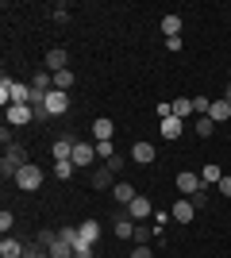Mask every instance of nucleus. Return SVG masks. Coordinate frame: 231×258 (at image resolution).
Instances as JSON below:
<instances>
[{
    "mask_svg": "<svg viewBox=\"0 0 231 258\" xmlns=\"http://www.w3.org/2000/svg\"><path fill=\"white\" fill-rule=\"evenodd\" d=\"M181 131H185V119H177V116L162 119V139H181Z\"/></svg>",
    "mask_w": 231,
    "mask_h": 258,
    "instance_id": "obj_15",
    "label": "nucleus"
},
{
    "mask_svg": "<svg viewBox=\"0 0 231 258\" xmlns=\"http://www.w3.org/2000/svg\"><path fill=\"white\" fill-rule=\"evenodd\" d=\"M77 235H81V243H89V247H97L100 224H97V220H85V224H77Z\"/></svg>",
    "mask_w": 231,
    "mask_h": 258,
    "instance_id": "obj_13",
    "label": "nucleus"
},
{
    "mask_svg": "<svg viewBox=\"0 0 231 258\" xmlns=\"http://www.w3.org/2000/svg\"><path fill=\"white\" fill-rule=\"evenodd\" d=\"M131 258H154V254H150V247H135Z\"/></svg>",
    "mask_w": 231,
    "mask_h": 258,
    "instance_id": "obj_38",
    "label": "nucleus"
},
{
    "mask_svg": "<svg viewBox=\"0 0 231 258\" xmlns=\"http://www.w3.org/2000/svg\"><path fill=\"white\" fill-rule=\"evenodd\" d=\"M58 239H62V243H69V247H77V243H81L77 227H58Z\"/></svg>",
    "mask_w": 231,
    "mask_h": 258,
    "instance_id": "obj_27",
    "label": "nucleus"
},
{
    "mask_svg": "<svg viewBox=\"0 0 231 258\" xmlns=\"http://www.w3.org/2000/svg\"><path fill=\"white\" fill-rule=\"evenodd\" d=\"M12 224H16V216H12L8 208H4V212H0V231H4V235H8V231H12Z\"/></svg>",
    "mask_w": 231,
    "mask_h": 258,
    "instance_id": "obj_33",
    "label": "nucleus"
},
{
    "mask_svg": "<svg viewBox=\"0 0 231 258\" xmlns=\"http://www.w3.org/2000/svg\"><path fill=\"white\" fill-rule=\"evenodd\" d=\"M174 116L177 119H189V116H193V100H189V97H177L174 100Z\"/></svg>",
    "mask_w": 231,
    "mask_h": 258,
    "instance_id": "obj_22",
    "label": "nucleus"
},
{
    "mask_svg": "<svg viewBox=\"0 0 231 258\" xmlns=\"http://www.w3.org/2000/svg\"><path fill=\"white\" fill-rule=\"evenodd\" d=\"M23 247L27 243H20V239L4 235V243H0V258H23Z\"/></svg>",
    "mask_w": 231,
    "mask_h": 258,
    "instance_id": "obj_14",
    "label": "nucleus"
},
{
    "mask_svg": "<svg viewBox=\"0 0 231 258\" xmlns=\"http://www.w3.org/2000/svg\"><path fill=\"white\" fill-rule=\"evenodd\" d=\"M220 177H223L220 166H200V181L204 185H220Z\"/></svg>",
    "mask_w": 231,
    "mask_h": 258,
    "instance_id": "obj_23",
    "label": "nucleus"
},
{
    "mask_svg": "<svg viewBox=\"0 0 231 258\" xmlns=\"http://www.w3.org/2000/svg\"><path fill=\"white\" fill-rule=\"evenodd\" d=\"M223 100H227V104H231V85H227V93H223Z\"/></svg>",
    "mask_w": 231,
    "mask_h": 258,
    "instance_id": "obj_39",
    "label": "nucleus"
},
{
    "mask_svg": "<svg viewBox=\"0 0 231 258\" xmlns=\"http://www.w3.org/2000/svg\"><path fill=\"white\" fill-rule=\"evenodd\" d=\"M73 170H77V166H73V158L54 162V177H58V181H69V177H73Z\"/></svg>",
    "mask_w": 231,
    "mask_h": 258,
    "instance_id": "obj_19",
    "label": "nucleus"
},
{
    "mask_svg": "<svg viewBox=\"0 0 231 258\" xmlns=\"http://www.w3.org/2000/svg\"><path fill=\"white\" fill-rule=\"evenodd\" d=\"M46 112L50 116H62V112H69V93H62V89H54V93H46Z\"/></svg>",
    "mask_w": 231,
    "mask_h": 258,
    "instance_id": "obj_7",
    "label": "nucleus"
},
{
    "mask_svg": "<svg viewBox=\"0 0 231 258\" xmlns=\"http://www.w3.org/2000/svg\"><path fill=\"white\" fill-rule=\"evenodd\" d=\"M131 162H135V166H150V162H154V143H146V139L131 143Z\"/></svg>",
    "mask_w": 231,
    "mask_h": 258,
    "instance_id": "obj_8",
    "label": "nucleus"
},
{
    "mask_svg": "<svg viewBox=\"0 0 231 258\" xmlns=\"http://www.w3.org/2000/svg\"><path fill=\"white\" fill-rule=\"evenodd\" d=\"M208 108H212L208 97H193V116H208Z\"/></svg>",
    "mask_w": 231,
    "mask_h": 258,
    "instance_id": "obj_31",
    "label": "nucleus"
},
{
    "mask_svg": "<svg viewBox=\"0 0 231 258\" xmlns=\"http://www.w3.org/2000/svg\"><path fill=\"white\" fill-rule=\"evenodd\" d=\"M89 181H93V189H100V193H108V189H116V170H112V166H97Z\"/></svg>",
    "mask_w": 231,
    "mask_h": 258,
    "instance_id": "obj_4",
    "label": "nucleus"
},
{
    "mask_svg": "<svg viewBox=\"0 0 231 258\" xmlns=\"http://www.w3.org/2000/svg\"><path fill=\"white\" fill-rule=\"evenodd\" d=\"M23 258H50V250H46L43 243H27V247H23Z\"/></svg>",
    "mask_w": 231,
    "mask_h": 258,
    "instance_id": "obj_26",
    "label": "nucleus"
},
{
    "mask_svg": "<svg viewBox=\"0 0 231 258\" xmlns=\"http://www.w3.org/2000/svg\"><path fill=\"white\" fill-rule=\"evenodd\" d=\"M150 239H158V227H143V224H135V243H139V247H146Z\"/></svg>",
    "mask_w": 231,
    "mask_h": 258,
    "instance_id": "obj_21",
    "label": "nucleus"
},
{
    "mask_svg": "<svg viewBox=\"0 0 231 258\" xmlns=\"http://www.w3.org/2000/svg\"><path fill=\"white\" fill-rule=\"evenodd\" d=\"M50 258H73V247H69V243H62V239H58L54 247H50Z\"/></svg>",
    "mask_w": 231,
    "mask_h": 258,
    "instance_id": "obj_29",
    "label": "nucleus"
},
{
    "mask_svg": "<svg viewBox=\"0 0 231 258\" xmlns=\"http://www.w3.org/2000/svg\"><path fill=\"white\" fill-rule=\"evenodd\" d=\"M23 166H27V147H20V143H12L8 151H4V158H0V177H4V181H16V173L23 170Z\"/></svg>",
    "mask_w": 231,
    "mask_h": 258,
    "instance_id": "obj_1",
    "label": "nucleus"
},
{
    "mask_svg": "<svg viewBox=\"0 0 231 258\" xmlns=\"http://www.w3.org/2000/svg\"><path fill=\"white\" fill-rule=\"evenodd\" d=\"M162 35L166 39H181V16H162Z\"/></svg>",
    "mask_w": 231,
    "mask_h": 258,
    "instance_id": "obj_17",
    "label": "nucleus"
},
{
    "mask_svg": "<svg viewBox=\"0 0 231 258\" xmlns=\"http://www.w3.org/2000/svg\"><path fill=\"white\" fill-rule=\"evenodd\" d=\"M73 258H93V247H89V243H77V247H73Z\"/></svg>",
    "mask_w": 231,
    "mask_h": 258,
    "instance_id": "obj_36",
    "label": "nucleus"
},
{
    "mask_svg": "<svg viewBox=\"0 0 231 258\" xmlns=\"http://www.w3.org/2000/svg\"><path fill=\"white\" fill-rule=\"evenodd\" d=\"M16 185H20L23 193H35V189H43V166H23L20 173H16Z\"/></svg>",
    "mask_w": 231,
    "mask_h": 258,
    "instance_id": "obj_2",
    "label": "nucleus"
},
{
    "mask_svg": "<svg viewBox=\"0 0 231 258\" xmlns=\"http://www.w3.org/2000/svg\"><path fill=\"white\" fill-rule=\"evenodd\" d=\"M35 243H43V247L50 250V247H54V243H58V231H46V227H43V231H39V239H35Z\"/></svg>",
    "mask_w": 231,
    "mask_h": 258,
    "instance_id": "obj_32",
    "label": "nucleus"
},
{
    "mask_svg": "<svg viewBox=\"0 0 231 258\" xmlns=\"http://www.w3.org/2000/svg\"><path fill=\"white\" fill-rule=\"evenodd\" d=\"M189 201H193V208H204V205H208V189H200V193H193Z\"/></svg>",
    "mask_w": 231,
    "mask_h": 258,
    "instance_id": "obj_34",
    "label": "nucleus"
},
{
    "mask_svg": "<svg viewBox=\"0 0 231 258\" xmlns=\"http://www.w3.org/2000/svg\"><path fill=\"white\" fill-rule=\"evenodd\" d=\"M193 131H197L200 139H208L212 131H216V123H212V119H208V116H197V123H193Z\"/></svg>",
    "mask_w": 231,
    "mask_h": 258,
    "instance_id": "obj_24",
    "label": "nucleus"
},
{
    "mask_svg": "<svg viewBox=\"0 0 231 258\" xmlns=\"http://www.w3.org/2000/svg\"><path fill=\"white\" fill-rule=\"evenodd\" d=\"M12 85H16V81H8V77H0V104H4V108L12 104Z\"/></svg>",
    "mask_w": 231,
    "mask_h": 258,
    "instance_id": "obj_30",
    "label": "nucleus"
},
{
    "mask_svg": "<svg viewBox=\"0 0 231 258\" xmlns=\"http://www.w3.org/2000/svg\"><path fill=\"white\" fill-rule=\"evenodd\" d=\"M112 131H116V123H112L108 116L93 119V139H97V143H108V139H112Z\"/></svg>",
    "mask_w": 231,
    "mask_h": 258,
    "instance_id": "obj_12",
    "label": "nucleus"
},
{
    "mask_svg": "<svg viewBox=\"0 0 231 258\" xmlns=\"http://www.w3.org/2000/svg\"><path fill=\"white\" fill-rule=\"evenodd\" d=\"M97 158H100V162H112V158H116V147H112V139H108V143H97Z\"/></svg>",
    "mask_w": 231,
    "mask_h": 258,
    "instance_id": "obj_28",
    "label": "nucleus"
},
{
    "mask_svg": "<svg viewBox=\"0 0 231 258\" xmlns=\"http://www.w3.org/2000/svg\"><path fill=\"white\" fill-rule=\"evenodd\" d=\"M208 119H212V123H223V119H231V104H227V100H212Z\"/></svg>",
    "mask_w": 231,
    "mask_h": 258,
    "instance_id": "obj_16",
    "label": "nucleus"
},
{
    "mask_svg": "<svg viewBox=\"0 0 231 258\" xmlns=\"http://www.w3.org/2000/svg\"><path fill=\"white\" fill-rule=\"evenodd\" d=\"M127 216H131L135 224H143V220H154V205L146 201V197H135L131 205H127Z\"/></svg>",
    "mask_w": 231,
    "mask_h": 258,
    "instance_id": "obj_5",
    "label": "nucleus"
},
{
    "mask_svg": "<svg viewBox=\"0 0 231 258\" xmlns=\"http://www.w3.org/2000/svg\"><path fill=\"white\" fill-rule=\"evenodd\" d=\"M112 197H116V201H120V205L127 208V205H131V201H135V197H139V193H135L131 185H123V181H116V189H112Z\"/></svg>",
    "mask_w": 231,
    "mask_h": 258,
    "instance_id": "obj_18",
    "label": "nucleus"
},
{
    "mask_svg": "<svg viewBox=\"0 0 231 258\" xmlns=\"http://www.w3.org/2000/svg\"><path fill=\"white\" fill-rule=\"evenodd\" d=\"M4 116H8L12 127H27V123L35 119V108L31 104H8V108H4Z\"/></svg>",
    "mask_w": 231,
    "mask_h": 258,
    "instance_id": "obj_3",
    "label": "nucleus"
},
{
    "mask_svg": "<svg viewBox=\"0 0 231 258\" xmlns=\"http://www.w3.org/2000/svg\"><path fill=\"white\" fill-rule=\"evenodd\" d=\"M50 12H54V20H58V23H66V20H69V8H66V4H54Z\"/></svg>",
    "mask_w": 231,
    "mask_h": 258,
    "instance_id": "obj_35",
    "label": "nucleus"
},
{
    "mask_svg": "<svg viewBox=\"0 0 231 258\" xmlns=\"http://www.w3.org/2000/svg\"><path fill=\"white\" fill-rule=\"evenodd\" d=\"M54 89L69 93V89H73V74H69V70H58V74H54Z\"/></svg>",
    "mask_w": 231,
    "mask_h": 258,
    "instance_id": "obj_25",
    "label": "nucleus"
},
{
    "mask_svg": "<svg viewBox=\"0 0 231 258\" xmlns=\"http://www.w3.org/2000/svg\"><path fill=\"white\" fill-rule=\"evenodd\" d=\"M227 81H231V70H227Z\"/></svg>",
    "mask_w": 231,
    "mask_h": 258,
    "instance_id": "obj_40",
    "label": "nucleus"
},
{
    "mask_svg": "<svg viewBox=\"0 0 231 258\" xmlns=\"http://www.w3.org/2000/svg\"><path fill=\"white\" fill-rule=\"evenodd\" d=\"M177 189H181L185 197H193V193H200V189H204V181H200V173L181 170V173H177Z\"/></svg>",
    "mask_w": 231,
    "mask_h": 258,
    "instance_id": "obj_6",
    "label": "nucleus"
},
{
    "mask_svg": "<svg viewBox=\"0 0 231 258\" xmlns=\"http://www.w3.org/2000/svg\"><path fill=\"white\" fill-rule=\"evenodd\" d=\"M46 70H50V74H58V70H69V54L62 50V46H50V50H46Z\"/></svg>",
    "mask_w": 231,
    "mask_h": 258,
    "instance_id": "obj_10",
    "label": "nucleus"
},
{
    "mask_svg": "<svg viewBox=\"0 0 231 258\" xmlns=\"http://www.w3.org/2000/svg\"><path fill=\"white\" fill-rule=\"evenodd\" d=\"M73 158V139H54V162Z\"/></svg>",
    "mask_w": 231,
    "mask_h": 258,
    "instance_id": "obj_20",
    "label": "nucleus"
},
{
    "mask_svg": "<svg viewBox=\"0 0 231 258\" xmlns=\"http://www.w3.org/2000/svg\"><path fill=\"white\" fill-rule=\"evenodd\" d=\"M97 162V143H73V166H93Z\"/></svg>",
    "mask_w": 231,
    "mask_h": 258,
    "instance_id": "obj_9",
    "label": "nucleus"
},
{
    "mask_svg": "<svg viewBox=\"0 0 231 258\" xmlns=\"http://www.w3.org/2000/svg\"><path fill=\"white\" fill-rule=\"evenodd\" d=\"M193 212H197V208H193V201H189V197H181V201H177V205L170 208L174 224H193Z\"/></svg>",
    "mask_w": 231,
    "mask_h": 258,
    "instance_id": "obj_11",
    "label": "nucleus"
},
{
    "mask_svg": "<svg viewBox=\"0 0 231 258\" xmlns=\"http://www.w3.org/2000/svg\"><path fill=\"white\" fill-rule=\"evenodd\" d=\"M216 189H220V197H231V177H220V185H216Z\"/></svg>",
    "mask_w": 231,
    "mask_h": 258,
    "instance_id": "obj_37",
    "label": "nucleus"
}]
</instances>
